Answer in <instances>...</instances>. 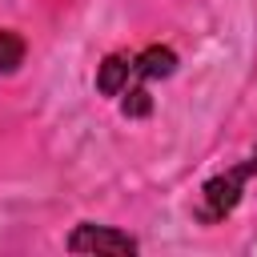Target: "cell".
<instances>
[{
	"label": "cell",
	"mask_w": 257,
	"mask_h": 257,
	"mask_svg": "<svg viewBox=\"0 0 257 257\" xmlns=\"http://www.w3.org/2000/svg\"><path fill=\"white\" fill-rule=\"evenodd\" d=\"M249 177H257V153H249L241 165H233V169H225L221 177H213V181H205V189H201V201H197V221H205V225H217V221H225L233 209H237V201H241V189H245V181Z\"/></svg>",
	"instance_id": "obj_1"
},
{
	"label": "cell",
	"mask_w": 257,
	"mask_h": 257,
	"mask_svg": "<svg viewBox=\"0 0 257 257\" xmlns=\"http://www.w3.org/2000/svg\"><path fill=\"white\" fill-rule=\"evenodd\" d=\"M173 68H177L173 48L153 44V48H145L141 56H133V84H137V80H157V76H169Z\"/></svg>",
	"instance_id": "obj_4"
},
{
	"label": "cell",
	"mask_w": 257,
	"mask_h": 257,
	"mask_svg": "<svg viewBox=\"0 0 257 257\" xmlns=\"http://www.w3.org/2000/svg\"><path fill=\"white\" fill-rule=\"evenodd\" d=\"M24 64V40L16 32H0V72H16Z\"/></svg>",
	"instance_id": "obj_5"
},
{
	"label": "cell",
	"mask_w": 257,
	"mask_h": 257,
	"mask_svg": "<svg viewBox=\"0 0 257 257\" xmlns=\"http://www.w3.org/2000/svg\"><path fill=\"white\" fill-rule=\"evenodd\" d=\"M68 249L72 253H112V257H128L137 253V241L120 229H108V225H76L72 237H68Z\"/></svg>",
	"instance_id": "obj_2"
},
{
	"label": "cell",
	"mask_w": 257,
	"mask_h": 257,
	"mask_svg": "<svg viewBox=\"0 0 257 257\" xmlns=\"http://www.w3.org/2000/svg\"><path fill=\"white\" fill-rule=\"evenodd\" d=\"M128 84H133V56H124V52L104 56V64H100V72H96V88H100L104 96H120Z\"/></svg>",
	"instance_id": "obj_3"
},
{
	"label": "cell",
	"mask_w": 257,
	"mask_h": 257,
	"mask_svg": "<svg viewBox=\"0 0 257 257\" xmlns=\"http://www.w3.org/2000/svg\"><path fill=\"white\" fill-rule=\"evenodd\" d=\"M120 96H124V100H120V112H124V116H149V112H153V96H149L141 84H128Z\"/></svg>",
	"instance_id": "obj_6"
}]
</instances>
